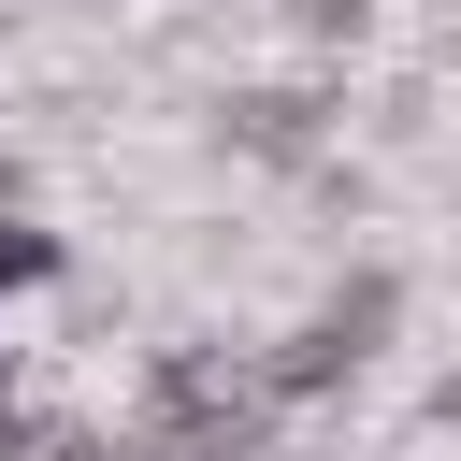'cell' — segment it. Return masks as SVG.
Masks as SVG:
<instances>
[{"label":"cell","instance_id":"cell-1","mask_svg":"<svg viewBox=\"0 0 461 461\" xmlns=\"http://www.w3.org/2000/svg\"><path fill=\"white\" fill-rule=\"evenodd\" d=\"M389 317H403V288H389V274H346L331 303H303V317L259 346V403H317V389H346V375L389 346Z\"/></svg>","mask_w":461,"mask_h":461},{"label":"cell","instance_id":"cell-2","mask_svg":"<svg viewBox=\"0 0 461 461\" xmlns=\"http://www.w3.org/2000/svg\"><path fill=\"white\" fill-rule=\"evenodd\" d=\"M216 115H230L245 158H317V115H331V101H317V86H230Z\"/></svg>","mask_w":461,"mask_h":461},{"label":"cell","instance_id":"cell-3","mask_svg":"<svg viewBox=\"0 0 461 461\" xmlns=\"http://www.w3.org/2000/svg\"><path fill=\"white\" fill-rule=\"evenodd\" d=\"M43 274H58V230H29V216L0 202V288H43Z\"/></svg>","mask_w":461,"mask_h":461},{"label":"cell","instance_id":"cell-4","mask_svg":"<svg viewBox=\"0 0 461 461\" xmlns=\"http://www.w3.org/2000/svg\"><path fill=\"white\" fill-rule=\"evenodd\" d=\"M29 447H43V432H29V403L0 389V461H29Z\"/></svg>","mask_w":461,"mask_h":461},{"label":"cell","instance_id":"cell-5","mask_svg":"<svg viewBox=\"0 0 461 461\" xmlns=\"http://www.w3.org/2000/svg\"><path fill=\"white\" fill-rule=\"evenodd\" d=\"M432 418H447V432H461V375H447V389H432Z\"/></svg>","mask_w":461,"mask_h":461}]
</instances>
